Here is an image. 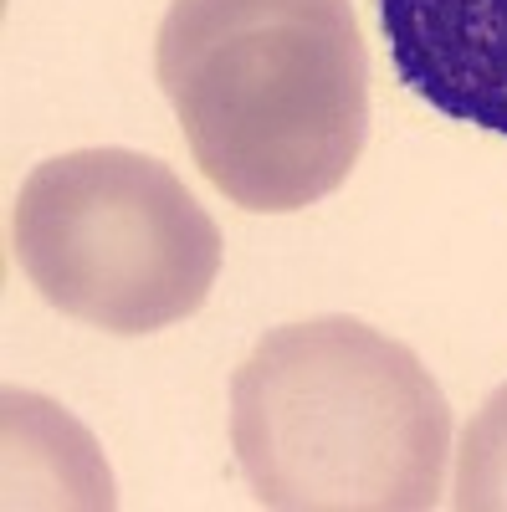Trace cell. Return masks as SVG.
<instances>
[{
	"label": "cell",
	"mask_w": 507,
	"mask_h": 512,
	"mask_svg": "<svg viewBox=\"0 0 507 512\" xmlns=\"http://www.w3.org/2000/svg\"><path fill=\"white\" fill-rule=\"evenodd\" d=\"M456 512H507V384L467 420L456 446Z\"/></svg>",
	"instance_id": "5b68a950"
},
{
	"label": "cell",
	"mask_w": 507,
	"mask_h": 512,
	"mask_svg": "<svg viewBox=\"0 0 507 512\" xmlns=\"http://www.w3.org/2000/svg\"><path fill=\"white\" fill-rule=\"evenodd\" d=\"M231 451L277 512H431L451 405L410 344L359 318H308L257 338L231 374Z\"/></svg>",
	"instance_id": "7a4b0ae2"
},
{
	"label": "cell",
	"mask_w": 507,
	"mask_h": 512,
	"mask_svg": "<svg viewBox=\"0 0 507 512\" xmlns=\"http://www.w3.org/2000/svg\"><path fill=\"white\" fill-rule=\"evenodd\" d=\"M379 26L420 103L507 139V0H379Z\"/></svg>",
	"instance_id": "277c9868"
},
{
	"label": "cell",
	"mask_w": 507,
	"mask_h": 512,
	"mask_svg": "<svg viewBox=\"0 0 507 512\" xmlns=\"http://www.w3.org/2000/svg\"><path fill=\"white\" fill-rule=\"evenodd\" d=\"M11 246L57 313L113 338L200 313L226 256L210 210L139 149H72L36 164L11 210Z\"/></svg>",
	"instance_id": "3957f363"
},
{
	"label": "cell",
	"mask_w": 507,
	"mask_h": 512,
	"mask_svg": "<svg viewBox=\"0 0 507 512\" xmlns=\"http://www.w3.org/2000/svg\"><path fill=\"white\" fill-rule=\"evenodd\" d=\"M154 77L195 169L241 210L318 205L369 139V52L349 0H169Z\"/></svg>",
	"instance_id": "6da1fadb"
}]
</instances>
